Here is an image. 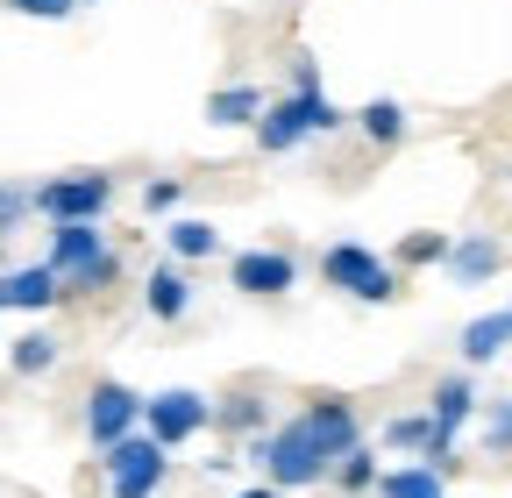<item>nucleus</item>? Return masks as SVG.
Masks as SVG:
<instances>
[{
  "mask_svg": "<svg viewBox=\"0 0 512 498\" xmlns=\"http://www.w3.org/2000/svg\"><path fill=\"white\" fill-rule=\"evenodd\" d=\"M79 8H86V0H79Z\"/></svg>",
  "mask_w": 512,
  "mask_h": 498,
  "instance_id": "obj_31",
  "label": "nucleus"
},
{
  "mask_svg": "<svg viewBox=\"0 0 512 498\" xmlns=\"http://www.w3.org/2000/svg\"><path fill=\"white\" fill-rule=\"evenodd\" d=\"M143 306H150V321H185L192 314V278H185V264H150V278H143Z\"/></svg>",
  "mask_w": 512,
  "mask_h": 498,
  "instance_id": "obj_15",
  "label": "nucleus"
},
{
  "mask_svg": "<svg viewBox=\"0 0 512 498\" xmlns=\"http://www.w3.org/2000/svg\"><path fill=\"white\" fill-rule=\"evenodd\" d=\"M242 463H256V470H264V484H278V491H313V484L335 477V463H328V449L313 442L306 413L278 420L271 434H256V442L242 449Z\"/></svg>",
  "mask_w": 512,
  "mask_h": 498,
  "instance_id": "obj_1",
  "label": "nucleus"
},
{
  "mask_svg": "<svg viewBox=\"0 0 512 498\" xmlns=\"http://www.w3.org/2000/svg\"><path fill=\"white\" fill-rule=\"evenodd\" d=\"M143 406H150V392L121 385V378H93L86 399H79V434H86V449L107 456V449L128 442V434H143Z\"/></svg>",
  "mask_w": 512,
  "mask_h": 498,
  "instance_id": "obj_5",
  "label": "nucleus"
},
{
  "mask_svg": "<svg viewBox=\"0 0 512 498\" xmlns=\"http://www.w3.org/2000/svg\"><path fill=\"white\" fill-rule=\"evenodd\" d=\"M228 285H235L242 299H285V292H299V257H292V249H278V242L235 249V257H228Z\"/></svg>",
  "mask_w": 512,
  "mask_h": 498,
  "instance_id": "obj_9",
  "label": "nucleus"
},
{
  "mask_svg": "<svg viewBox=\"0 0 512 498\" xmlns=\"http://www.w3.org/2000/svg\"><path fill=\"white\" fill-rule=\"evenodd\" d=\"M164 249H171V264H214L221 257V228L207 214H178V221H164Z\"/></svg>",
  "mask_w": 512,
  "mask_h": 498,
  "instance_id": "obj_16",
  "label": "nucleus"
},
{
  "mask_svg": "<svg viewBox=\"0 0 512 498\" xmlns=\"http://www.w3.org/2000/svg\"><path fill=\"white\" fill-rule=\"evenodd\" d=\"M377 477H384V463H377V442H363L356 456H342V463H335V477H328V484H335L342 498H363V491H377Z\"/></svg>",
  "mask_w": 512,
  "mask_h": 498,
  "instance_id": "obj_23",
  "label": "nucleus"
},
{
  "mask_svg": "<svg viewBox=\"0 0 512 498\" xmlns=\"http://www.w3.org/2000/svg\"><path fill=\"white\" fill-rule=\"evenodd\" d=\"M299 413H306V427H313V442L328 449V463H342V456H356V449L370 442L356 399H342V392H320V399H306Z\"/></svg>",
  "mask_w": 512,
  "mask_h": 498,
  "instance_id": "obj_10",
  "label": "nucleus"
},
{
  "mask_svg": "<svg viewBox=\"0 0 512 498\" xmlns=\"http://www.w3.org/2000/svg\"><path fill=\"white\" fill-rule=\"evenodd\" d=\"M320 285H335L356 306H392L406 292V271L392 257H377L370 242H328L320 249Z\"/></svg>",
  "mask_w": 512,
  "mask_h": 498,
  "instance_id": "obj_4",
  "label": "nucleus"
},
{
  "mask_svg": "<svg viewBox=\"0 0 512 498\" xmlns=\"http://www.w3.org/2000/svg\"><path fill=\"white\" fill-rule=\"evenodd\" d=\"M43 264L64 278V292H107L121 278V249L107 242V228L93 221H72V228H50V249Z\"/></svg>",
  "mask_w": 512,
  "mask_h": 498,
  "instance_id": "obj_3",
  "label": "nucleus"
},
{
  "mask_svg": "<svg viewBox=\"0 0 512 498\" xmlns=\"http://www.w3.org/2000/svg\"><path fill=\"white\" fill-rule=\"evenodd\" d=\"M171 484V449L150 442V434H128L121 449L100 456V491L107 498H157Z\"/></svg>",
  "mask_w": 512,
  "mask_h": 498,
  "instance_id": "obj_7",
  "label": "nucleus"
},
{
  "mask_svg": "<svg viewBox=\"0 0 512 498\" xmlns=\"http://www.w3.org/2000/svg\"><path fill=\"white\" fill-rule=\"evenodd\" d=\"M107 207H114V171H57V178L36 185V214L50 228H72V221H93L100 228Z\"/></svg>",
  "mask_w": 512,
  "mask_h": 498,
  "instance_id": "obj_6",
  "label": "nucleus"
},
{
  "mask_svg": "<svg viewBox=\"0 0 512 498\" xmlns=\"http://www.w3.org/2000/svg\"><path fill=\"white\" fill-rule=\"evenodd\" d=\"M427 413H434V427H441V442L456 449V442H463V427L484 420V399H477V385H470V370H448V378H434Z\"/></svg>",
  "mask_w": 512,
  "mask_h": 498,
  "instance_id": "obj_12",
  "label": "nucleus"
},
{
  "mask_svg": "<svg viewBox=\"0 0 512 498\" xmlns=\"http://www.w3.org/2000/svg\"><path fill=\"white\" fill-rule=\"evenodd\" d=\"M8 8L29 22H64V15H79V0H8Z\"/></svg>",
  "mask_w": 512,
  "mask_h": 498,
  "instance_id": "obj_27",
  "label": "nucleus"
},
{
  "mask_svg": "<svg viewBox=\"0 0 512 498\" xmlns=\"http://www.w3.org/2000/svg\"><path fill=\"white\" fill-rule=\"evenodd\" d=\"M29 214H36V185L0 178V242H8V235H22V228H29Z\"/></svg>",
  "mask_w": 512,
  "mask_h": 498,
  "instance_id": "obj_25",
  "label": "nucleus"
},
{
  "mask_svg": "<svg viewBox=\"0 0 512 498\" xmlns=\"http://www.w3.org/2000/svg\"><path fill=\"white\" fill-rule=\"evenodd\" d=\"M463 370H484V363H498L505 349H512V314H505V306H498V314H477L470 328H463Z\"/></svg>",
  "mask_w": 512,
  "mask_h": 498,
  "instance_id": "obj_18",
  "label": "nucleus"
},
{
  "mask_svg": "<svg viewBox=\"0 0 512 498\" xmlns=\"http://www.w3.org/2000/svg\"><path fill=\"white\" fill-rule=\"evenodd\" d=\"M505 314H512V306H505Z\"/></svg>",
  "mask_w": 512,
  "mask_h": 498,
  "instance_id": "obj_30",
  "label": "nucleus"
},
{
  "mask_svg": "<svg viewBox=\"0 0 512 498\" xmlns=\"http://www.w3.org/2000/svg\"><path fill=\"white\" fill-rule=\"evenodd\" d=\"M207 427H214V399L192 392V385H164V392H150V406H143V434H150V442H164V449H185L192 434H207Z\"/></svg>",
  "mask_w": 512,
  "mask_h": 498,
  "instance_id": "obj_8",
  "label": "nucleus"
},
{
  "mask_svg": "<svg viewBox=\"0 0 512 498\" xmlns=\"http://www.w3.org/2000/svg\"><path fill=\"white\" fill-rule=\"evenodd\" d=\"M356 114H342L328 93H278L271 100V114L256 121V150L264 157H285V150H299V143H313V136H342Z\"/></svg>",
  "mask_w": 512,
  "mask_h": 498,
  "instance_id": "obj_2",
  "label": "nucleus"
},
{
  "mask_svg": "<svg viewBox=\"0 0 512 498\" xmlns=\"http://www.w3.org/2000/svg\"><path fill=\"white\" fill-rule=\"evenodd\" d=\"M271 114V93L264 86H249V79H228L207 93V129H249L256 136V121Z\"/></svg>",
  "mask_w": 512,
  "mask_h": 498,
  "instance_id": "obj_14",
  "label": "nucleus"
},
{
  "mask_svg": "<svg viewBox=\"0 0 512 498\" xmlns=\"http://www.w3.org/2000/svg\"><path fill=\"white\" fill-rule=\"evenodd\" d=\"M498 271H505V242L491 228H463L456 235V257H448V285L470 292V285H491Z\"/></svg>",
  "mask_w": 512,
  "mask_h": 498,
  "instance_id": "obj_13",
  "label": "nucleus"
},
{
  "mask_svg": "<svg viewBox=\"0 0 512 498\" xmlns=\"http://www.w3.org/2000/svg\"><path fill=\"white\" fill-rule=\"evenodd\" d=\"M178 200H185V178H150L143 185V214H171Z\"/></svg>",
  "mask_w": 512,
  "mask_h": 498,
  "instance_id": "obj_26",
  "label": "nucleus"
},
{
  "mask_svg": "<svg viewBox=\"0 0 512 498\" xmlns=\"http://www.w3.org/2000/svg\"><path fill=\"white\" fill-rule=\"evenodd\" d=\"M57 299H64V278H57L43 257L0 271V314H50Z\"/></svg>",
  "mask_w": 512,
  "mask_h": 498,
  "instance_id": "obj_11",
  "label": "nucleus"
},
{
  "mask_svg": "<svg viewBox=\"0 0 512 498\" xmlns=\"http://www.w3.org/2000/svg\"><path fill=\"white\" fill-rule=\"evenodd\" d=\"M505 193H512V164H505Z\"/></svg>",
  "mask_w": 512,
  "mask_h": 498,
  "instance_id": "obj_29",
  "label": "nucleus"
},
{
  "mask_svg": "<svg viewBox=\"0 0 512 498\" xmlns=\"http://www.w3.org/2000/svg\"><path fill=\"white\" fill-rule=\"evenodd\" d=\"M235 498H285L278 484H249V491H235Z\"/></svg>",
  "mask_w": 512,
  "mask_h": 498,
  "instance_id": "obj_28",
  "label": "nucleus"
},
{
  "mask_svg": "<svg viewBox=\"0 0 512 498\" xmlns=\"http://www.w3.org/2000/svg\"><path fill=\"white\" fill-rule=\"evenodd\" d=\"M214 427L235 434L242 449L256 442V434H271V427H264V399H256V392H221V399H214Z\"/></svg>",
  "mask_w": 512,
  "mask_h": 498,
  "instance_id": "obj_21",
  "label": "nucleus"
},
{
  "mask_svg": "<svg viewBox=\"0 0 512 498\" xmlns=\"http://www.w3.org/2000/svg\"><path fill=\"white\" fill-rule=\"evenodd\" d=\"M477 442H484V456H512V392H505V399H484Z\"/></svg>",
  "mask_w": 512,
  "mask_h": 498,
  "instance_id": "obj_24",
  "label": "nucleus"
},
{
  "mask_svg": "<svg viewBox=\"0 0 512 498\" xmlns=\"http://www.w3.org/2000/svg\"><path fill=\"white\" fill-rule=\"evenodd\" d=\"M57 356H64V342H57L50 328H22V335L8 342V370H15V378H50Z\"/></svg>",
  "mask_w": 512,
  "mask_h": 498,
  "instance_id": "obj_20",
  "label": "nucleus"
},
{
  "mask_svg": "<svg viewBox=\"0 0 512 498\" xmlns=\"http://www.w3.org/2000/svg\"><path fill=\"white\" fill-rule=\"evenodd\" d=\"M406 129H413V114H406L399 100H384V93L356 107V136H363L370 150H399V143H406Z\"/></svg>",
  "mask_w": 512,
  "mask_h": 498,
  "instance_id": "obj_17",
  "label": "nucleus"
},
{
  "mask_svg": "<svg viewBox=\"0 0 512 498\" xmlns=\"http://www.w3.org/2000/svg\"><path fill=\"white\" fill-rule=\"evenodd\" d=\"M377 498H448V477L434 463H392L377 477Z\"/></svg>",
  "mask_w": 512,
  "mask_h": 498,
  "instance_id": "obj_22",
  "label": "nucleus"
},
{
  "mask_svg": "<svg viewBox=\"0 0 512 498\" xmlns=\"http://www.w3.org/2000/svg\"><path fill=\"white\" fill-rule=\"evenodd\" d=\"M448 257H456V235H441V228H413V235H399V249H392L399 271H448Z\"/></svg>",
  "mask_w": 512,
  "mask_h": 498,
  "instance_id": "obj_19",
  "label": "nucleus"
}]
</instances>
